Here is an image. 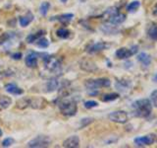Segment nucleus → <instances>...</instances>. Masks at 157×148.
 <instances>
[{"label":"nucleus","instance_id":"f257e3e1","mask_svg":"<svg viewBox=\"0 0 157 148\" xmlns=\"http://www.w3.org/2000/svg\"><path fill=\"white\" fill-rule=\"evenodd\" d=\"M135 115L139 117H148L152 113V103L149 99H140L132 103Z\"/></svg>","mask_w":157,"mask_h":148},{"label":"nucleus","instance_id":"f03ea898","mask_svg":"<svg viewBox=\"0 0 157 148\" xmlns=\"http://www.w3.org/2000/svg\"><path fill=\"white\" fill-rule=\"evenodd\" d=\"M59 110L63 116L66 117H73L77 113L78 105L77 103L69 99V100H63L59 103Z\"/></svg>","mask_w":157,"mask_h":148},{"label":"nucleus","instance_id":"7ed1b4c3","mask_svg":"<svg viewBox=\"0 0 157 148\" xmlns=\"http://www.w3.org/2000/svg\"><path fill=\"white\" fill-rule=\"evenodd\" d=\"M44 66L50 72H53L54 74H58L59 71L61 70V63L60 60L52 56H45L43 58Z\"/></svg>","mask_w":157,"mask_h":148},{"label":"nucleus","instance_id":"20e7f679","mask_svg":"<svg viewBox=\"0 0 157 148\" xmlns=\"http://www.w3.org/2000/svg\"><path fill=\"white\" fill-rule=\"evenodd\" d=\"M111 85V81L108 78H97V79H88L86 81L85 86L88 90L94 89L97 90L98 88L102 87H109Z\"/></svg>","mask_w":157,"mask_h":148},{"label":"nucleus","instance_id":"39448f33","mask_svg":"<svg viewBox=\"0 0 157 148\" xmlns=\"http://www.w3.org/2000/svg\"><path fill=\"white\" fill-rule=\"evenodd\" d=\"M51 143V139L49 136L46 135H38L36 138H33L31 141L28 142L27 146L31 148H43L48 147Z\"/></svg>","mask_w":157,"mask_h":148},{"label":"nucleus","instance_id":"423d86ee","mask_svg":"<svg viewBox=\"0 0 157 148\" xmlns=\"http://www.w3.org/2000/svg\"><path fill=\"white\" fill-rule=\"evenodd\" d=\"M108 118L113 122L122 123L123 125V123H126L129 121V115L125 111H115L108 115Z\"/></svg>","mask_w":157,"mask_h":148},{"label":"nucleus","instance_id":"0eeeda50","mask_svg":"<svg viewBox=\"0 0 157 148\" xmlns=\"http://www.w3.org/2000/svg\"><path fill=\"white\" fill-rule=\"evenodd\" d=\"M157 140V136L153 133H150V134L144 135V136H139L135 138V144L136 146H148L152 145L153 143Z\"/></svg>","mask_w":157,"mask_h":148},{"label":"nucleus","instance_id":"6e6552de","mask_svg":"<svg viewBox=\"0 0 157 148\" xmlns=\"http://www.w3.org/2000/svg\"><path fill=\"white\" fill-rule=\"evenodd\" d=\"M108 47H109V44L105 42H98V43H90L88 44V46L86 47V51L90 54H94V53H97L99 51H102L106 49Z\"/></svg>","mask_w":157,"mask_h":148},{"label":"nucleus","instance_id":"1a4fd4ad","mask_svg":"<svg viewBox=\"0 0 157 148\" xmlns=\"http://www.w3.org/2000/svg\"><path fill=\"white\" fill-rule=\"evenodd\" d=\"M80 68L83 71L86 72H95L98 70V67L96 65V63L94 61L90 60L87 58H82L80 60Z\"/></svg>","mask_w":157,"mask_h":148},{"label":"nucleus","instance_id":"9d476101","mask_svg":"<svg viewBox=\"0 0 157 148\" xmlns=\"http://www.w3.org/2000/svg\"><path fill=\"white\" fill-rule=\"evenodd\" d=\"M100 30L104 34H106V35H116V34H118V33L120 32V29L118 28L117 25L111 24L109 22H107L105 24L101 25Z\"/></svg>","mask_w":157,"mask_h":148},{"label":"nucleus","instance_id":"9b49d317","mask_svg":"<svg viewBox=\"0 0 157 148\" xmlns=\"http://www.w3.org/2000/svg\"><path fill=\"white\" fill-rule=\"evenodd\" d=\"M46 101L41 97H36V98H31L29 101V107L33 109H37V110H41V109L45 108L46 106Z\"/></svg>","mask_w":157,"mask_h":148},{"label":"nucleus","instance_id":"f8f14e48","mask_svg":"<svg viewBox=\"0 0 157 148\" xmlns=\"http://www.w3.org/2000/svg\"><path fill=\"white\" fill-rule=\"evenodd\" d=\"M78 146H80V138L77 135H72L70 137H68L63 142V147L65 148H77Z\"/></svg>","mask_w":157,"mask_h":148},{"label":"nucleus","instance_id":"ddd939ff","mask_svg":"<svg viewBox=\"0 0 157 148\" xmlns=\"http://www.w3.org/2000/svg\"><path fill=\"white\" fill-rule=\"evenodd\" d=\"M126 18L127 16L125 14H123V13H120V12H118L114 15H112L111 17H109L107 19V22H109L111 24H114V25H121L123 24L125 21H126Z\"/></svg>","mask_w":157,"mask_h":148},{"label":"nucleus","instance_id":"4468645a","mask_svg":"<svg viewBox=\"0 0 157 148\" xmlns=\"http://www.w3.org/2000/svg\"><path fill=\"white\" fill-rule=\"evenodd\" d=\"M74 18V14L72 13H65L58 15V16H54L50 18V21H59L62 24H68L70 23Z\"/></svg>","mask_w":157,"mask_h":148},{"label":"nucleus","instance_id":"2eb2a0df","mask_svg":"<svg viewBox=\"0 0 157 148\" xmlns=\"http://www.w3.org/2000/svg\"><path fill=\"white\" fill-rule=\"evenodd\" d=\"M26 65L29 68H36L37 66V54L36 52H29L25 58Z\"/></svg>","mask_w":157,"mask_h":148},{"label":"nucleus","instance_id":"dca6fc26","mask_svg":"<svg viewBox=\"0 0 157 148\" xmlns=\"http://www.w3.org/2000/svg\"><path fill=\"white\" fill-rule=\"evenodd\" d=\"M115 56H116L117 58H119V59H128L129 57H131L132 54L131 52V49L130 48L121 47V48L117 49V51H116Z\"/></svg>","mask_w":157,"mask_h":148},{"label":"nucleus","instance_id":"f3484780","mask_svg":"<svg viewBox=\"0 0 157 148\" xmlns=\"http://www.w3.org/2000/svg\"><path fill=\"white\" fill-rule=\"evenodd\" d=\"M136 58H137V60H139L144 67H148L151 64V56L146 52L142 51V52L139 53V54H137Z\"/></svg>","mask_w":157,"mask_h":148},{"label":"nucleus","instance_id":"a211bd4d","mask_svg":"<svg viewBox=\"0 0 157 148\" xmlns=\"http://www.w3.org/2000/svg\"><path fill=\"white\" fill-rule=\"evenodd\" d=\"M146 33L148 38H150L152 41H157V24L151 23L150 25H148Z\"/></svg>","mask_w":157,"mask_h":148},{"label":"nucleus","instance_id":"6ab92c4d","mask_svg":"<svg viewBox=\"0 0 157 148\" xmlns=\"http://www.w3.org/2000/svg\"><path fill=\"white\" fill-rule=\"evenodd\" d=\"M5 89H6V91L10 94H13V95H21V94L24 93V90L21 88H19L18 86H16L15 84H6L5 85Z\"/></svg>","mask_w":157,"mask_h":148},{"label":"nucleus","instance_id":"aec40b11","mask_svg":"<svg viewBox=\"0 0 157 148\" xmlns=\"http://www.w3.org/2000/svg\"><path fill=\"white\" fill-rule=\"evenodd\" d=\"M33 20V15L31 12H28L25 16L19 18V23L21 25V27L25 28V27H27L29 23H32Z\"/></svg>","mask_w":157,"mask_h":148},{"label":"nucleus","instance_id":"412c9836","mask_svg":"<svg viewBox=\"0 0 157 148\" xmlns=\"http://www.w3.org/2000/svg\"><path fill=\"white\" fill-rule=\"evenodd\" d=\"M45 34V31L44 30H39L38 32H36V34H32V35H29V36L27 37L26 41L28 43H33L36 41V39H38L39 38H41L43 35Z\"/></svg>","mask_w":157,"mask_h":148},{"label":"nucleus","instance_id":"4be33fe9","mask_svg":"<svg viewBox=\"0 0 157 148\" xmlns=\"http://www.w3.org/2000/svg\"><path fill=\"white\" fill-rule=\"evenodd\" d=\"M59 86H60V83H59V81L57 80V79H55V78H52V79H50V80L47 82L46 88H47L48 92H54V91L57 90V89L59 88Z\"/></svg>","mask_w":157,"mask_h":148},{"label":"nucleus","instance_id":"5701e85b","mask_svg":"<svg viewBox=\"0 0 157 148\" xmlns=\"http://www.w3.org/2000/svg\"><path fill=\"white\" fill-rule=\"evenodd\" d=\"M29 101H31V98H22L18 100L16 107L20 110H24L28 107H29Z\"/></svg>","mask_w":157,"mask_h":148},{"label":"nucleus","instance_id":"b1692460","mask_svg":"<svg viewBox=\"0 0 157 148\" xmlns=\"http://www.w3.org/2000/svg\"><path fill=\"white\" fill-rule=\"evenodd\" d=\"M12 104L11 98L8 96H2L0 97V108L1 109H7Z\"/></svg>","mask_w":157,"mask_h":148},{"label":"nucleus","instance_id":"393cba45","mask_svg":"<svg viewBox=\"0 0 157 148\" xmlns=\"http://www.w3.org/2000/svg\"><path fill=\"white\" fill-rule=\"evenodd\" d=\"M56 35H57V37L60 39H68L70 37V31L65 28H60L56 31Z\"/></svg>","mask_w":157,"mask_h":148},{"label":"nucleus","instance_id":"a878e982","mask_svg":"<svg viewBox=\"0 0 157 148\" xmlns=\"http://www.w3.org/2000/svg\"><path fill=\"white\" fill-rule=\"evenodd\" d=\"M116 87L120 91H125L130 87V82L127 80H118L116 82Z\"/></svg>","mask_w":157,"mask_h":148},{"label":"nucleus","instance_id":"bb28decb","mask_svg":"<svg viewBox=\"0 0 157 148\" xmlns=\"http://www.w3.org/2000/svg\"><path fill=\"white\" fill-rule=\"evenodd\" d=\"M140 2L139 1V0H135V1L131 2L127 6V11L130 12V13L135 12V11H136V10L140 8Z\"/></svg>","mask_w":157,"mask_h":148},{"label":"nucleus","instance_id":"cd10ccee","mask_svg":"<svg viewBox=\"0 0 157 148\" xmlns=\"http://www.w3.org/2000/svg\"><path fill=\"white\" fill-rule=\"evenodd\" d=\"M119 94H117V93H110V94H106V95H104L102 98H101V100L103 102H112V101H115L117 100L118 98H119Z\"/></svg>","mask_w":157,"mask_h":148},{"label":"nucleus","instance_id":"c85d7f7f","mask_svg":"<svg viewBox=\"0 0 157 148\" xmlns=\"http://www.w3.org/2000/svg\"><path fill=\"white\" fill-rule=\"evenodd\" d=\"M50 8V3L48 1H44L40 4V7H39V12H40L41 16H46L48 13V10Z\"/></svg>","mask_w":157,"mask_h":148},{"label":"nucleus","instance_id":"c756f323","mask_svg":"<svg viewBox=\"0 0 157 148\" xmlns=\"http://www.w3.org/2000/svg\"><path fill=\"white\" fill-rule=\"evenodd\" d=\"M36 46L38 47H40V48H46L48 47L49 46V42H48V39H45V38H39L38 39H36Z\"/></svg>","mask_w":157,"mask_h":148},{"label":"nucleus","instance_id":"7c9ffc66","mask_svg":"<svg viewBox=\"0 0 157 148\" xmlns=\"http://www.w3.org/2000/svg\"><path fill=\"white\" fill-rule=\"evenodd\" d=\"M86 109H92V108H96L98 106V103L96 101H93V100H90V101H86L83 104Z\"/></svg>","mask_w":157,"mask_h":148},{"label":"nucleus","instance_id":"2f4dec72","mask_svg":"<svg viewBox=\"0 0 157 148\" xmlns=\"http://www.w3.org/2000/svg\"><path fill=\"white\" fill-rule=\"evenodd\" d=\"M92 121H93V118H91V117H85V118H82V120H81V125H80V127L81 128L86 127L88 125H90Z\"/></svg>","mask_w":157,"mask_h":148},{"label":"nucleus","instance_id":"473e14b6","mask_svg":"<svg viewBox=\"0 0 157 148\" xmlns=\"http://www.w3.org/2000/svg\"><path fill=\"white\" fill-rule=\"evenodd\" d=\"M150 101L152 103V106H154L155 108H157V90H154L153 92L151 93Z\"/></svg>","mask_w":157,"mask_h":148},{"label":"nucleus","instance_id":"72a5a7b5","mask_svg":"<svg viewBox=\"0 0 157 148\" xmlns=\"http://www.w3.org/2000/svg\"><path fill=\"white\" fill-rule=\"evenodd\" d=\"M14 143V139L11 137H7V138H5V139L3 140L2 142V146L3 147H9V146H11L12 144Z\"/></svg>","mask_w":157,"mask_h":148},{"label":"nucleus","instance_id":"f704fd0d","mask_svg":"<svg viewBox=\"0 0 157 148\" xmlns=\"http://www.w3.org/2000/svg\"><path fill=\"white\" fill-rule=\"evenodd\" d=\"M10 38H11V36L8 34V33H4V34H2L1 36H0V44H2V43H6V42H8L9 39H10Z\"/></svg>","mask_w":157,"mask_h":148},{"label":"nucleus","instance_id":"c9c22d12","mask_svg":"<svg viewBox=\"0 0 157 148\" xmlns=\"http://www.w3.org/2000/svg\"><path fill=\"white\" fill-rule=\"evenodd\" d=\"M12 58L16 59V60H19V59L22 58V53L21 52H15L12 54Z\"/></svg>","mask_w":157,"mask_h":148},{"label":"nucleus","instance_id":"e433bc0d","mask_svg":"<svg viewBox=\"0 0 157 148\" xmlns=\"http://www.w3.org/2000/svg\"><path fill=\"white\" fill-rule=\"evenodd\" d=\"M130 49H131V52H132V56H134V54L137 53V51H139V47L136 46V44H135V46H132Z\"/></svg>","mask_w":157,"mask_h":148},{"label":"nucleus","instance_id":"4c0bfd02","mask_svg":"<svg viewBox=\"0 0 157 148\" xmlns=\"http://www.w3.org/2000/svg\"><path fill=\"white\" fill-rule=\"evenodd\" d=\"M152 14H153V16L157 17V2L154 4L153 8H152Z\"/></svg>","mask_w":157,"mask_h":148},{"label":"nucleus","instance_id":"58836bf2","mask_svg":"<svg viewBox=\"0 0 157 148\" xmlns=\"http://www.w3.org/2000/svg\"><path fill=\"white\" fill-rule=\"evenodd\" d=\"M152 81L157 83V73L155 74V75H153V77H152Z\"/></svg>","mask_w":157,"mask_h":148},{"label":"nucleus","instance_id":"ea45409f","mask_svg":"<svg viewBox=\"0 0 157 148\" xmlns=\"http://www.w3.org/2000/svg\"><path fill=\"white\" fill-rule=\"evenodd\" d=\"M60 1H61L62 3H66V2L68 1V0H60Z\"/></svg>","mask_w":157,"mask_h":148},{"label":"nucleus","instance_id":"a19ab883","mask_svg":"<svg viewBox=\"0 0 157 148\" xmlns=\"http://www.w3.org/2000/svg\"><path fill=\"white\" fill-rule=\"evenodd\" d=\"M80 1H81V2H86V0H80Z\"/></svg>","mask_w":157,"mask_h":148},{"label":"nucleus","instance_id":"79ce46f5","mask_svg":"<svg viewBox=\"0 0 157 148\" xmlns=\"http://www.w3.org/2000/svg\"><path fill=\"white\" fill-rule=\"evenodd\" d=\"M1 135H2V130H0V136H1Z\"/></svg>","mask_w":157,"mask_h":148}]
</instances>
